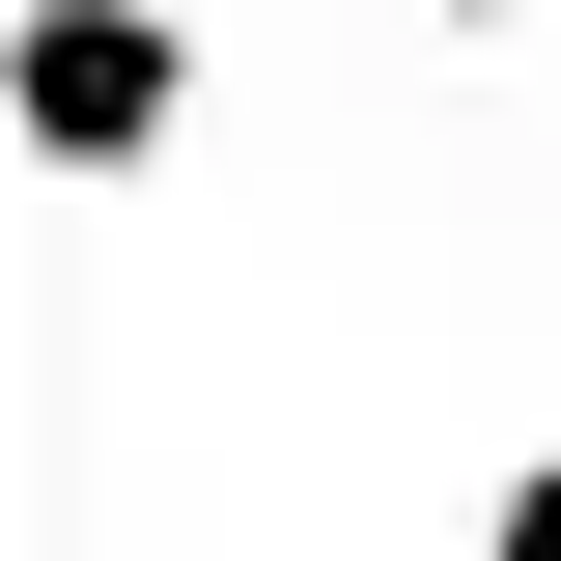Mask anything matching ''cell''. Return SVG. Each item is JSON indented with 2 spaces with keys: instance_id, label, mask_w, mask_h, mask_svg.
Instances as JSON below:
<instances>
[{
  "instance_id": "6da1fadb",
  "label": "cell",
  "mask_w": 561,
  "mask_h": 561,
  "mask_svg": "<svg viewBox=\"0 0 561 561\" xmlns=\"http://www.w3.org/2000/svg\"><path fill=\"white\" fill-rule=\"evenodd\" d=\"M169 140H197V28H169V0H28V169L113 197V169H169Z\"/></svg>"
},
{
  "instance_id": "7a4b0ae2",
  "label": "cell",
  "mask_w": 561,
  "mask_h": 561,
  "mask_svg": "<svg viewBox=\"0 0 561 561\" xmlns=\"http://www.w3.org/2000/svg\"><path fill=\"white\" fill-rule=\"evenodd\" d=\"M478 561H561V478H505V534H478Z\"/></svg>"
}]
</instances>
